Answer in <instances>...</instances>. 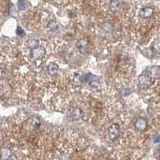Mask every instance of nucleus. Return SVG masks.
<instances>
[{"instance_id": "nucleus-15", "label": "nucleus", "mask_w": 160, "mask_h": 160, "mask_svg": "<svg viewBox=\"0 0 160 160\" xmlns=\"http://www.w3.org/2000/svg\"><path fill=\"white\" fill-rule=\"evenodd\" d=\"M159 152H160V148H159Z\"/></svg>"}, {"instance_id": "nucleus-9", "label": "nucleus", "mask_w": 160, "mask_h": 160, "mask_svg": "<svg viewBox=\"0 0 160 160\" xmlns=\"http://www.w3.org/2000/svg\"><path fill=\"white\" fill-rule=\"evenodd\" d=\"M78 48L81 52H85L87 49V42L84 39H82L78 42Z\"/></svg>"}, {"instance_id": "nucleus-11", "label": "nucleus", "mask_w": 160, "mask_h": 160, "mask_svg": "<svg viewBox=\"0 0 160 160\" xmlns=\"http://www.w3.org/2000/svg\"><path fill=\"white\" fill-rule=\"evenodd\" d=\"M152 48H153V50L156 53H160V40H156V41L154 42L153 43V46H152Z\"/></svg>"}, {"instance_id": "nucleus-13", "label": "nucleus", "mask_w": 160, "mask_h": 160, "mask_svg": "<svg viewBox=\"0 0 160 160\" xmlns=\"http://www.w3.org/2000/svg\"><path fill=\"white\" fill-rule=\"evenodd\" d=\"M18 7L20 10H23L26 9V0H19Z\"/></svg>"}, {"instance_id": "nucleus-10", "label": "nucleus", "mask_w": 160, "mask_h": 160, "mask_svg": "<svg viewBox=\"0 0 160 160\" xmlns=\"http://www.w3.org/2000/svg\"><path fill=\"white\" fill-rule=\"evenodd\" d=\"M39 42L37 39H28L26 42V45L27 46V47L31 48V49L39 47Z\"/></svg>"}, {"instance_id": "nucleus-4", "label": "nucleus", "mask_w": 160, "mask_h": 160, "mask_svg": "<svg viewBox=\"0 0 160 160\" xmlns=\"http://www.w3.org/2000/svg\"><path fill=\"white\" fill-rule=\"evenodd\" d=\"M147 120L144 118L140 117V118H139L137 120L135 121V128L136 131H143L147 128Z\"/></svg>"}, {"instance_id": "nucleus-7", "label": "nucleus", "mask_w": 160, "mask_h": 160, "mask_svg": "<svg viewBox=\"0 0 160 160\" xmlns=\"http://www.w3.org/2000/svg\"><path fill=\"white\" fill-rule=\"evenodd\" d=\"M47 71L50 75H54L55 74H57L58 71V65L56 63H54V62H50V64L48 65Z\"/></svg>"}, {"instance_id": "nucleus-2", "label": "nucleus", "mask_w": 160, "mask_h": 160, "mask_svg": "<svg viewBox=\"0 0 160 160\" xmlns=\"http://www.w3.org/2000/svg\"><path fill=\"white\" fill-rule=\"evenodd\" d=\"M46 54V50L43 47H37L31 49V58L35 60H39L45 56Z\"/></svg>"}, {"instance_id": "nucleus-1", "label": "nucleus", "mask_w": 160, "mask_h": 160, "mask_svg": "<svg viewBox=\"0 0 160 160\" xmlns=\"http://www.w3.org/2000/svg\"><path fill=\"white\" fill-rule=\"evenodd\" d=\"M85 79L87 81L88 84L91 87L97 91H101L102 90V83L100 81L98 78L92 75L91 74H88L85 76Z\"/></svg>"}, {"instance_id": "nucleus-14", "label": "nucleus", "mask_w": 160, "mask_h": 160, "mask_svg": "<svg viewBox=\"0 0 160 160\" xmlns=\"http://www.w3.org/2000/svg\"><path fill=\"white\" fill-rule=\"evenodd\" d=\"M7 160H18V158H17V157L15 155H14V154H11L10 158H9Z\"/></svg>"}, {"instance_id": "nucleus-6", "label": "nucleus", "mask_w": 160, "mask_h": 160, "mask_svg": "<svg viewBox=\"0 0 160 160\" xmlns=\"http://www.w3.org/2000/svg\"><path fill=\"white\" fill-rule=\"evenodd\" d=\"M83 115V110L79 107H75L71 110V117L74 120H79Z\"/></svg>"}, {"instance_id": "nucleus-3", "label": "nucleus", "mask_w": 160, "mask_h": 160, "mask_svg": "<svg viewBox=\"0 0 160 160\" xmlns=\"http://www.w3.org/2000/svg\"><path fill=\"white\" fill-rule=\"evenodd\" d=\"M109 136H110V140H114L119 137L120 135V126L118 123H112L109 127Z\"/></svg>"}, {"instance_id": "nucleus-8", "label": "nucleus", "mask_w": 160, "mask_h": 160, "mask_svg": "<svg viewBox=\"0 0 160 160\" xmlns=\"http://www.w3.org/2000/svg\"><path fill=\"white\" fill-rule=\"evenodd\" d=\"M120 9V3L117 0H112L110 2V10L112 12H117Z\"/></svg>"}, {"instance_id": "nucleus-12", "label": "nucleus", "mask_w": 160, "mask_h": 160, "mask_svg": "<svg viewBox=\"0 0 160 160\" xmlns=\"http://www.w3.org/2000/svg\"><path fill=\"white\" fill-rule=\"evenodd\" d=\"M10 151L8 149H2V157L3 159H8L10 157Z\"/></svg>"}, {"instance_id": "nucleus-5", "label": "nucleus", "mask_w": 160, "mask_h": 160, "mask_svg": "<svg viewBox=\"0 0 160 160\" xmlns=\"http://www.w3.org/2000/svg\"><path fill=\"white\" fill-rule=\"evenodd\" d=\"M140 14L142 19H149L154 14V10L151 7H144L140 10Z\"/></svg>"}]
</instances>
